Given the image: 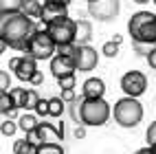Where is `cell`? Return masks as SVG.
<instances>
[{"label":"cell","mask_w":156,"mask_h":154,"mask_svg":"<svg viewBox=\"0 0 156 154\" xmlns=\"http://www.w3.org/2000/svg\"><path fill=\"white\" fill-rule=\"evenodd\" d=\"M35 33H37V24L27 13H22V11L0 13V40H5L11 48L24 53Z\"/></svg>","instance_id":"6da1fadb"},{"label":"cell","mask_w":156,"mask_h":154,"mask_svg":"<svg viewBox=\"0 0 156 154\" xmlns=\"http://www.w3.org/2000/svg\"><path fill=\"white\" fill-rule=\"evenodd\" d=\"M128 33L132 35V42H143L156 46V13L136 11L128 20Z\"/></svg>","instance_id":"7a4b0ae2"},{"label":"cell","mask_w":156,"mask_h":154,"mask_svg":"<svg viewBox=\"0 0 156 154\" xmlns=\"http://www.w3.org/2000/svg\"><path fill=\"white\" fill-rule=\"evenodd\" d=\"M112 117L121 128H136L143 119V106L136 97H121L112 108Z\"/></svg>","instance_id":"3957f363"},{"label":"cell","mask_w":156,"mask_h":154,"mask_svg":"<svg viewBox=\"0 0 156 154\" xmlns=\"http://www.w3.org/2000/svg\"><path fill=\"white\" fill-rule=\"evenodd\" d=\"M110 115H112V108L103 97H99V99L81 97V126L99 128L103 123H108Z\"/></svg>","instance_id":"277c9868"},{"label":"cell","mask_w":156,"mask_h":154,"mask_svg":"<svg viewBox=\"0 0 156 154\" xmlns=\"http://www.w3.org/2000/svg\"><path fill=\"white\" fill-rule=\"evenodd\" d=\"M46 31L51 33V38L55 40L57 46H62V44H77V20H73L68 16L53 20V22L46 27Z\"/></svg>","instance_id":"5b68a950"},{"label":"cell","mask_w":156,"mask_h":154,"mask_svg":"<svg viewBox=\"0 0 156 154\" xmlns=\"http://www.w3.org/2000/svg\"><path fill=\"white\" fill-rule=\"evenodd\" d=\"M24 53L35 57V59H53L57 55V44H55V40L51 38L48 31H37L33 35V40L29 42Z\"/></svg>","instance_id":"8992f818"},{"label":"cell","mask_w":156,"mask_h":154,"mask_svg":"<svg viewBox=\"0 0 156 154\" xmlns=\"http://www.w3.org/2000/svg\"><path fill=\"white\" fill-rule=\"evenodd\" d=\"M73 62L79 73H90L99 64V53L88 44H77V51L73 53Z\"/></svg>","instance_id":"52a82bcc"},{"label":"cell","mask_w":156,"mask_h":154,"mask_svg":"<svg viewBox=\"0 0 156 154\" xmlns=\"http://www.w3.org/2000/svg\"><path fill=\"white\" fill-rule=\"evenodd\" d=\"M145 88H147V77H145L141 70H128L126 75L121 77V90L126 92L128 97H141Z\"/></svg>","instance_id":"ba28073f"},{"label":"cell","mask_w":156,"mask_h":154,"mask_svg":"<svg viewBox=\"0 0 156 154\" xmlns=\"http://www.w3.org/2000/svg\"><path fill=\"white\" fill-rule=\"evenodd\" d=\"M121 9L119 0H95V2H88V13L99 20V22H108V20L117 18Z\"/></svg>","instance_id":"9c48e42d"},{"label":"cell","mask_w":156,"mask_h":154,"mask_svg":"<svg viewBox=\"0 0 156 154\" xmlns=\"http://www.w3.org/2000/svg\"><path fill=\"white\" fill-rule=\"evenodd\" d=\"M16 77L20 79V81H27V84H31V79H33L40 70H37V59L35 57H31V55H20V59H18V66H16Z\"/></svg>","instance_id":"30bf717a"},{"label":"cell","mask_w":156,"mask_h":154,"mask_svg":"<svg viewBox=\"0 0 156 154\" xmlns=\"http://www.w3.org/2000/svg\"><path fill=\"white\" fill-rule=\"evenodd\" d=\"M75 62H73V55H62L57 53L53 59H51V73H53L55 79H62L66 75H73L75 73Z\"/></svg>","instance_id":"8fae6325"},{"label":"cell","mask_w":156,"mask_h":154,"mask_svg":"<svg viewBox=\"0 0 156 154\" xmlns=\"http://www.w3.org/2000/svg\"><path fill=\"white\" fill-rule=\"evenodd\" d=\"M106 95V81L101 77H88L84 84H81V97L86 99H99Z\"/></svg>","instance_id":"7c38bea8"},{"label":"cell","mask_w":156,"mask_h":154,"mask_svg":"<svg viewBox=\"0 0 156 154\" xmlns=\"http://www.w3.org/2000/svg\"><path fill=\"white\" fill-rule=\"evenodd\" d=\"M64 16H68V7L66 5H57V2H48V0H44V7H42V22L48 27L53 20H57V18H64Z\"/></svg>","instance_id":"4fadbf2b"},{"label":"cell","mask_w":156,"mask_h":154,"mask_svg":"<svg viewBox=\"0 0 156 154\" xmlns=\"http://www.w3.org/2000/svg\"><path fill=\"white\" fill-rule=\"evenodd\" d=\"M37 132H40V139H42V143H59L62 137H64V132H62L59 128H55L53 123H46V121H40Z\"/></svg>","instance_id":"5bb4252c"},{"label":"cell","mask_w":156,"mask_h":154,"mask_svg":"<svg viewBox=\"0 0 156 154\" xmlns=\"http://www.w3.org/2000/svg\"><path fill=\"white\" fill-rule=\"evenodd\" d=\"M92 38V24L88 20H77V44H88Z\"/></svg>","instance_id":"9a60e30c"},{"label":"cell","mask_w":156,"mask_h":154,"mask_svg":"<svg viewBox=\"0 0 156 154\" xmlns=\"http://www.w3.org/2000/svg\"><path fill=\"white\" fill-rule=\"evenodd\" d=\"M18 126H20V130H22L24 134H27V132H31V130H35V128L40 126L37 115H35V112H24V115L18 119Z\"/></svg>","instance_id":"2e32d148"},{"label":"cell","mask_w":156,"mask_h":154,"mask_svg":"<svg viewBox=\"0 0 156 154\" xmlns=\"http://www.w3.org/2000/svg\"><path fill=\"white\" fill-rule=\"evenodd\" d=\"M42 2L40 0H24V7H22V13H27L29 18H33V20H40L42 18Z\"/></svg>","instance_id":"e0dca14e"},{"label":"cell","mask_w":156,"mask_h":154,"mask_svg":"<svg viewBox=\"0 0 156 154\" xmlns=\"http://www.w3.org/2000/svg\"><path fill=\"white\" fill-rule=\"evenodd\" d=\"M64 110H66V101L62 99V97H51L48 99V117H62L64 115Z\"/></svg>","instance_id":"ac0fdd59"},{"label":"cell","mask_w":156,"mask_h":154,"mask_svg":"<svg viewBox=\"0 0 156 154\" xmlns=\"http://www.w3.org/2000/svg\"><path fill=\"white\" fill-rule=\"evenodd\" d=\"M13 154H37V145L31 143L27 137L13 143Z\"/></svg>","instance_id":"d6986e66"},{"label":"cell","mask_w":156,"mask_h":154,"mask_svg":"<svg viewBox=\"0 0 156 154\" xmlns=\"http://www.w3.org/2000/svg\"><path fill=\"white\" fill-rule=\"evenodd\" d=\"M11 110H18L16 99L11 97V92H0V112H2V117H9Z\"/></svg>","instance_id":"ffe728a7"},{"label":"cell","mask_w":156,"mask_h":154,"mask_svg":"<svg viewBox=\"0 0 156 154\" xmlns=\"http://www.w3.org/2000/svg\"><path fill=\"white\" fill-rule=\"evenodd\" d=\"M24 0H0V13H18L22 11Z\"/></svg>","instance_id":"44dd1931"},{"label":"cell","mask_w":156,"mask_h":154,"mask_svg":"<svg viewBox=\"0 0 156 154\" xmlns=\"http://www.w3.org/2000/svg\"><path fill=\"white\" fill-rule=\"evenodd\" d=\"M37 154H64V148L62 143H40Z\"/></svg>","instance_id":"7402d4cb"},{"label":"cell","mask_w":156,"mask_h":154,"mask_svg":"<svg viewBox=\"0 0 156 154\" xmlns=\"http://www.w3.org/2000/svg\"><path fill=\"white\" fill-rule=\"evenodd\" d=\"M37 104H40V95H37L33 88H29V92H27V101H24V110H27V112H35Z\"/></svg>","instance_id":"603a6c76"},{"label":"cell","mask_w":156,"mask_h":154,"mask_svg":"<svg viewBox=\"0 0 156 154\" xmlns=\"http://www.w3.org/2000/svg\"><path fill=\"white\" fill-rule=\"evenodd\" d=\"M18 128H20V126H18L13 119H9V117H5V119H2V123H0V132H2L5 137H13Z\"/></svg>","instance_id":"cb8c5ba5"},{"label":"cell","mask_w":156,"mask_h":154,"mask_svg":"<svg viewBox=\"0 0 156 154\" xmlns=\"http://www.w3.org/2000/svg\"><path fill=\"white\" fill-rule=\"evenodd\" d=\"M9 92H11V97L16 99V106L18 108H24V101H27V88H11V90H9Z\"/></svg>","instance_id":"d4e9b609"},{"label":"cell","mask_w":156,"mask_h":154,"mask_svg":"<svg viewBox=\"0 0 156 154\" xmlns=\"http://www.w3.org/2000/svg\"><path fill=\"white\" fill-rule=\"evenodd\" d=\"M101 53L106 55V57H117L119 55V44L114 42V40H110V42H106L101 46Z\"/></svg>","instance_id":"484cf974"},{"label":"cell","mask_w":156,"mask_h":154,"mask_svg":"<svg viewBox=\"0 0 156 154\" xmlns=\"http://www.w3.org/2000/svg\"><path fill=\"white\" fill-rule=\"evenodd\" d=\"M70 117L77 126H81V99H75L70 104Z\"/></svg>","instance_id":"4316f807"},{"label":"cell","mask_w":156,"mask_h":154,"mask_svg":"<svg viewBox=\"0 0 156 154\" xmlns=\"http://www.w3.org/2000/svg\"><path fill=\"white\" fill-rule=\"evenodd\" d=\"M11 90V79H9L7 70H0V92H9Z\"/></svg>","instance_id":"83f0119b"},{"label":"cell","mask_w":156,"mask_h":154,"mask_svg":"<svg viewBox=\"0 0 156 154\" xmlns=\"http://www.w3.org/2000/svg\"><path fill=\"white\" fill-rule=\"evenodd\" d=\"M35 115H37L40 119L48 117V99H40V104H37V108H35Z\"/></svg>","instance_id":"f1b7e54d"},{"label":"cell","mask_w":156,"mask_h":154,"mask_svg":"<svg viewBox=\"0 0 156 154\" xmlns=\"http://www.w3.org/2000/svg\"><path fill=\"white\" fill-rule=\"evenodd\" d=\"M57 84H59V88H75V73L57 79Z\"/></svg>","instance_id":"f546056e"},{"label":"cell","mask_w":156,"mask_h":154,"mask_svg":"<svg viewBox=\"0 0 156 154\" xmlns=\"http://www.w3.org/2000/svg\"><path fill=\"white\" fill-rule=\"evenodd\" d=\"M145 139H147V145H154V143H156V121L150 123L147 132H145Z\"/></svg>","instance_id":"4dcf8cb0"},{"label":"cell","mask_w":156,"mask_h":154,"mask_svg":"<svg viewBox=\"0 0 156 154\" xmlns=\"http://www.w3.org/2000/svg\"><path fill=\"white\" fill-rule=\"evenodd\" d=\"M62 99H64L66 104H73V101L77 99V95H75V88H62Z\"/></svg>","instance_id":"1f68e13d"},{"label":"cell","mask_w":156,"mask_h":154,"mask_svg":"<svg viewBox=\"0 0 156 154\" xmlns=\"http://www.w3.org/2000/svg\"><path fill=\"white\" fill-rule=\"evenodd\" d=\"M77 51V44H62V46H57V53H62V55H73Z\"/></svg>","instance_id":"d6a6232c"},{"label":"cell","mask_w":156,"mask_h":154,"mask_svg":"<svg viewBox=\"0 0 156 154\" xmlns=\"http://www.w3.org/2000/svg\"><path fill=\"white\" fill-rule=\"evenodd\" d=\"M27 139H29L31 143H35V145H40V143H42V139H40V132H37V128H35V130H31V132H27Z\"/></svg>","instance_id":"836d02e7"},{"label":"cell","mask_w":156,"mask_h":154,"mask_svg":"<svg viewBox=\"0 0 156 154\" xmlns=\"http://www.w3.org/2000/svg\"><path fill=\"white\" fill-rule=\"evenodd\" d=\"M145 59H147V64H150V68H154L156 70V46L150 51V53H147V57H145Z\"/></svg>","instance_id":"e575fe53"},{"label":"cell","mask_w":156,"mask_h":154,"mask_svg":"<svg viewBox=\"0 0 156 154\" xmlns=\"http://www.w3.org/2000/svg\"><path fill=\"white\" fill-rule=\"evenodd\" d=\"M86 137V126H77L75 128V139H84Z\"/></svg>","instance_id":"d590c367"},{"label":"cell","mask_w":156,"mask_h":154,"mask_svg":"<svg viewBox=\"0 0 156 154\" xmlns=\"http://www.w3.org/2000/svg\"><path fill=\"white\" fill-rule=\"evenodd\" d=\"M31 84H35V86H40V84H42V73H37L33 79H31Z\"/></svg>","instance_id":"8d00e7d4"},{"label":"cell","mask_w":156,"mask_h":154,"mask_svg":"<svg viewBox=\"0 0 156 154\" xmlns=\"http://www.w3.org/2000/svg\"><path fill=\"white\" fill-rule=\"evenodd\" d=\"M18 59H20V57H11V59H9V68H11V70H16V66H18Z\"/></svg>","instance_id":"74e56055"},{"label":"cell","mask_w":156,"mask_h":154,"mask_svg":"<svg viewBox=\"0 0 156 154\" xmlns=\"http://www.w3.org/2000/svg\"><path fill=\"white\" fill-rule=\"evenodd\" d=\"M134 154H154V152H152V148L147 145V148H141L139 152H134Z\"/></svg>","instance_id":"f35d334b"},{"label":"cell","mask_w":156,"mask_h":154,"mask_svg":"<svg viewBox=\"0 0 156 154\" xmlns=\"http://www.w3.org/2000/svg\"><path fill=\"white\" fill-rule=\"evenodd\" d=\"M48 2H57V5H66V7H68L70 0H48Z\"/></svg>","instance_id":"ab89813d"},{"label":"cell","mask_w":156,"mask_h":154,"mask_svg":"<svg viewBox=\"0 0 156 154\" xmlns=\"http://www.w3.org/2000/svg\"><path fill=\"white\" fill-rule=\"evenodd\" d=\"M136 5H145V2H150V0H134Z\"/></svg>","instance_id":"60d3db41"},{"label":"cell","mask_w":156,"mask_h":154,"mask_svg":"<svg viewBox=\"0 0 156 154\" xmlns=\"http://www.w3.org/2000/svg\"><path fill=\"white\" fill-rule=\"evenodd\" d=\"M150 148H152V152H154V154H156V143H154V145H150Z\"/></svg>","instance_id":"b9f144b4"},{"label":"cell","mask_w":156,"mask_h":154,"mask_svg":"<svg viewBox=\"0 0 156 154\" xmlns=\"http://www.w3.org/2000/svg\"><path fill=\"white\" fill-rule=\"evenodd\" d=\"M86 2H95V0H86Z\"/></svg>","instance_id":"7bdbcfd3"},{"label":"cell","mask_w":156,"mask_h":154,"mask_svg":"<svg viewBox=\"0 0 156 154\" xmlns=\"http://www.w3.org/2000/svg\"><path fill=\"white\" fill-rule=\"evenodd\" d=\"M152 2H154V5H156V0H152Z\"/></svg>","instance_id":"ee69618b"}]
</instances>
